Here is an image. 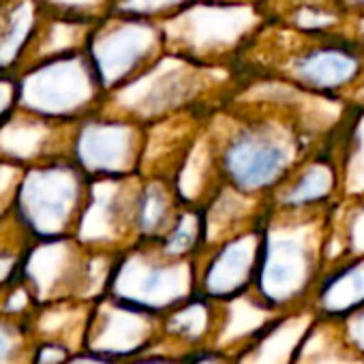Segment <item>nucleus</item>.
<instances>
[{"label":"nucleus","mask_w":364,"mask_h":364,"mask_svg":"<svg viewBox=\"0 0 364 364\" xmlns=\"http://www.w3.org/2000/svg\"><path fill=\"white\" fill-rule=\"evenodd\" d=\"M242 80H277L302 92L345 101L364 73V48L347 33L311 35L266 22L234 69Z\"/></svg>","instance_id":"f257e3e1"},{"label":"nucleus","mask_w":364,"mask_h":364,"mask_svg":"<svg viewBox=\"0 0 364 364\" xmlns=\"http://www.w3.org/2000/svg\"><path fill=\"white\" fill-rule=\"evenodd\" d=\"M328 232L330 206L283 210L266 204L253 287L279 311L309 304L326 272Z\"/></svg>","instance_id":"f03ea898"},{"label":"nucleus","mask_w":364,"mask_h":364,"mask_svg":"<svg viewBox=\"0 0 364 364\" xmlns=\"http://www.w3.org/2000/svg\"><path fill=\"white\" fill-rule=\"evenodd\" d=\"M236 90L238 77L232 69L204 67L167 52L137 80L112 92L103 109L148 127L193 109L215 112Z\"/></svg>","instance_id":"7ed1b4c3"},{"label":"nucleus","mask_w":364,"mask_h":364,"mask_svg":"<svg viewBox=\"0 0 364 364\" xmlns=\"http://www.w3.org/2000/svg\"><path fill=\"white\" fill-rule=\"evenodd\" d=\"M266 22L262 3L196 0L161 26L169 54L234 71Z\"/></svg>","instance_id":"20e7f679"},{"label":"nucleus","mask_w":364,"mask_h":364,"mask_svg":"<svg viewBox=\"0 0 364 364\" xmlns=\"http://www.w3.org/2000/svg\"><path fill=\"white\" fill-rule=\"evenodd\" d=\"M18 82L20 107L58 122H80L107 101L86 48L37 58Z\"/></svg>","instance_id":"39448f33"},{"label":"nucleus","mask_w":364,"mask_h":364,"mask_svg":"<svg viewBox=\"0 0 364 364\" xmlns=\"http://www.w3.org/2000/svg\"><path fill=\"white\" fill-rule=\"evenodd\" d=\"M92 191V178L71 156L37 163L16 193V210L41 238L77 236Z\"/></svg>","instance_id":"423d86ee"},{"label":"nucleus","mask_w":364,"mask_h":364,"mask_svg":"<svg viewBox=\"0 0 364 364\" xmlns=\"http://www.w3.org/2000/svg\"><path fill=\"white\" fill-rule=\"evenodd\" d=\"M107 289L118 300L165 315L198 294V264L167 255L156 240H139L116 255Z\"/></svg>","instance_id":"0eeeda50"},{"label":"nucleus","mask_w":364,"mask_h":364,"mask_svg":"<svg viewBox=\"0 0 364 364\" xmlns=\"http://www.w3.org/2000/svg\"><path fill=\"white\" fill-rule=\"evenodd\" d=\"M86 52L109 97L159 63L167 54V46L159 22L109 14L92 26Z\"/></svg>","instance_id":"6e6552de"},{"label":"nucleus","mask_w":364,"mask_h":364,"mask_svg":"<svg viewBox=\"0 0 364 364\" xmlns=\"http://www.w3.org/2000/svg\"><path fill=\"white\" fill-rule=\"evenodd\" d=\"M146 135V124L101 109L75 124L71 156L92 180L137 176Z\"/></svg>","instance_id":"1a4fd4ad"},{"label":"nucleus","mask_w":364,"mask_h":364,"mask_svg":"<svg viewBox=\"0 0 364 364\" xmlns=\"http://www.w3.org/2000/svg\"><path fill=\"white\" fill-rule=\"evenodd\" d=\"M139 182V173L92 180L90 200L75 236L84 247H114L120 253L137 242L135 204Z\"/></svg>","instance_id":"9d476101"},{"label":"nucleus","mask_w":364,"mask_h":364,"mask_svg":"<svg viewBox=\"0 0 364 364\" xmlns=\"http://www.w3.org/2000/svg\"><path fill=\"white\" fill-rule=\"evenodd\" d=\"M88 334L95 353L107 358L146 353L163 336V315L109 296L97 309Z\"/></svg>","instance_id":"9b49d317"},{"label":"nucleus","mask_w":364,"mask_h":364,"mask_svg":"<svg viewBox=\"0 0 364 364\" xmlns=\"http://www.w3.org/2000/svg\"><path fill=\"white\" fill-rule=\"evenodd\" d=\"M259 242L262 234L257 225L204 251L196 259L198 294L223 300L251 289L259 264Z\"/></svg>","instance_id":"f8f14e48"},{"label":"nucleus","mask_w":364,"mask_h":364,"mask_svg":"<svg viewBox=\"0 0 364 364\" xmlns=\"http://www.w3.org/2000/svg\"><path fill=\"white\" fill-rule=\"evenodd\" d=\"M338 198V165L330 150V144L326 141L315 152H311L270 193L268 204L283 210H311L332 206Z\"/></svg>","instance_id":"ddd939ff"},{"label":"nucleus","mask_w":364,"mask_h":364,"mask_svg":"<svg viewBox=\"0 0 364 364\" xmlns=\"http://www.w3.org/2000/svg\"><path fill=\"white\" fill-rule=\"evenodd\" d=\"M215 306L217 321L208 349H217L234 358L283 313L272 306L255 287L223 300H215Z\"/></svg>","instance_id":"4468645a"},{"label":"nucleus","mask_w":364,"mask_h":364,"mask_svg":"<svg viewBox=\"0 0 364 364\" xmlns=\"http://www.w3.org/2000/svg\"><path fill=\"white\" fill-rule=\"evenodd\" d=\"M317 315L319 313L311 302L283 311L236 355V364H294L296 353Z\"/></svg>","instance_id":"2eb2a0df"},{"label":"nucleus","mask_w":364,"mask_h":364,"mask_svg":"<svg viewBox=\"0 0 364 364\" xmlns=\"http://www.w3.org/2000/svg\"><path fill=\"white\" fill-rule=\"evenodd\" d=\"M266 18L274 24L311 33H345L351 14L341 0H262Z\"/></svg>","instance_id":"dca6fc26"},{"label":"nucleus","mask_w":364,"mask_h":364,"mask_svg":"<svg viewBox=\"0 0 364 364\" xmlns=\"http://www.w3.org/2000/svg\"><path fill=\"white\" fill-rule=\"evenodd\" d=\"M328 144L338 165L341 198L364 196V107L347 103Z\"/></svg>","instance_id":"f3484780"},{"label":"nucleus","mask_w":364,"mask_h":364,"mask_svg":"<svg viewBox=\"0 0 364 364\" xmlns=\"http://www.w3.org/2000/svg\"><path fill=\"white\" fill-rule=\"evenodd\" d=\"M311 304L319 315L343 317L364 304V257L343 259L326 268Z\"/></svg>","instance_id":"a211bd4d"},{"label":"nucleus","mask_w":364,"mask_h":364,"mask_svg":"<svg viewBox=\"0 0 364 364\" xmlns=\"http://www.w3.org/2000/svg\"><path fill=\"white\" fill-rule=\"evenodd\" d=\"M141 176V173H139ZM185 206L176 191L173 180L159 176H141L135 204V236L139 240H159L176 221Z\"/></svg>","instance_id":"6ab92c4d"},{"label":"nucleus","mask_w":364,"mask_h":364,"mask_svg":"<svg viewBox=\"0 0 364 364\" xmlns=\"http://www.w3.org/2000/svg\"><path fill=\"white\" fill-rule=\"evenodd\" d=\"M176 191L182 200V204L191 206H206L217 191L223 187V180L217 165L215 146L208 133V124L189 150L185 163L180 165L176 178H173Z\"/></svg>","instance_id":"aec40b11"},{"label":"nucleus","mask_w":364,"mask_h":364,"mask_svg":"<svg viewBox=\"0 0 364 364\" xmlns=\"http://www.w3.org/2000/svg\"><path fill=\"white\" fill-rule=\"evenodd\" d=\"M294 364H364V353L349 343L338 317L317 315Z\"/></svg>","instance_id":"412c9836"},{"label":"nucleus","mask_w":364,"mask_h":364,"mask_svg":"<svg viewBox=\"0 0 364 364\" xmlns=\"http://www.w3.org/2000/svg\"><path fill=\"white\" fill-rule=\"evenodd\" d=\"M351 257H364V196L338 198L330 206L326 268Z\"/></svg>","instance_id":"4be33fe9"},{"label":"nucleus","mask_w":364,"mask_h":364,"mask_svg":"<svg viewBox=\"0 0 364 364\" xmlns=\"http://www.w3.org/2000/svg\"><path fill=\"white\" fill-rule=\"evenodd\" d=\"M156 242L171 257L198 259L200 253L204 251V242H206L204 208L185 204L180 208V213H178L176 221L171 223V228Z\"/></svg>","instance_id":"5701e85b"},{"label":"nucleus","mask_w":364,"mask_h":364,"mask_svg":"<svg viewBox=\"0 0 364 364\" xmlns=\"http://www.w3.org/2000/svg\"><path fill=\"white\" fill-rule=\"evenodd\" d=\"M43 14L95 26L114 11V0H37Z\"/></svg>","instance_id":"b1692460"},{"label":"nucleus","mask_w":364,"mask_h":364,"mask_svg":"<svg viewBox=\"0 0 364 364\" xmlns=\"http://www.w3.org/2000/svg\"><path fill=\"white\" fill-rule=\"evenodd\" d=\"M196 0H114V11L120 16L152 20V22H165L187 9Z\"/></svg>","instance_id":"393cba45"},{"label":"nucleus","mask_w":364,"mask_h":364,"mask_svg":"<svg viewBox=\"0 0 364 364\" xmlns=\"http://www.w3.org/2000/svg\"><path fill=\"white\" fill-rule=\"evenodd\" d=\"M341 319V326L345 330V336L349 338V343L364 353V304L353 309L351 313L338 317Z\"/></svg>","instance_id":"a878e982"},{"label":"nucleus","mask_w":364,"mask_h":364,"mask_svg":"<svg viewBox=\"0 0 364 364\" xmlns=\"http://www.w3.org/2000/svg\"><path fill=\"white\" fill-rule=\"evenodd\" d=\"M189 364H236V358L217 349H202L189 358Z\"/></svg>","instance_id":"bb28decb"},{"label":"nucleus","mask_w":364,"mask_h":364,"mask_svg":"<svg viewBox=\"0 0 364 364\" xmlns=\"http://www.w3.org/2000/svg\"><path fill=\"white\" fill-rule=\"evenodd\" d=\"M133 364H189V358H178L167 353H146L137 358Z\"/></svg>","instance_id":"cd10ccee"},{"label":"nucleus","mask_w":364,"mask_h":364,"mask_svg":"<svg viewBox=\"0 0 364 364\" xmlns=\"http://www.w3.org/2000/svg\"><path fill=\"white\" fill-rule=\"evenodd\" d=\"M67 358V351L63 347H54V345H48L39 351L37 355V364H60L63 360Z\"/></svg>","instance_id":"c85d7f7f"},{"label":"nucleus","mask_w":364,"mask_h":364,"mask_svg":"<svg viewBox=\"0 0 364 364\" xmlns=\"http://www.w3.org/2000/svg\"><path fill=\"white\" fill-rule=\"evenodd\" d=\"M345 33H347L351 39H355V41L364 48V14L351 16V20H349V24H347Z\"/></svg>","instance_id":"c756f323"},{"label":"nucleus","mask_w":364,"mask_h":364,"mask_svg":"<svg viewBox=\"0 0 364 364\" xmlns=\"http://www.w3.org/2000/svg\"><path fill=\"white\" fill-rule=\"evenodd\" d=\"M345 103H349V105H358V107H364V73H362V77L358 80V84L353 86V90L347 95Z\"/></svg>","instance_id":"7c9ffc66"},{"label":"nucleus","mask_w":364,"mask_h":364,"mask_svg":"<svg viewBox=\"0 0 364 364\" xmlns=\"http://www.w3.org/2000/svg\"><path fill=\"white\" fill-rule=\"evenodd\" d=\"M69 364H116L112 358L107 355H101V353H92V355H80V358H73Z\"/></svg>","instance_id":"2f4dec72"},{"label":"nucleus","mask_w":364,"mask_h":364,"mask_svg":"<svg viewBox=\"0 0 364 364\" xmlns=\"http://www.w3.org/2000/svg\"><path fill=\"white\" fill-rule=\"evenodd\" d=\"M11 353V334L0 326V364H3Z\"/></svg>","instance_id":"473e14b6"},{"label":"nucleus","mask_w":364,"mask_h":364,"mask_svg":"<svg viewBox=\"0 0 364 364\" xmlns=\"http://www.w3.org/2000/svg\"><path fill=\"white\" fill-rule=\"evenodd\" d=\"M345 5V9L351 14V16H358V14H364V0H341Z\"/></svg>","instance_id":"72a5a7b5"},{"label":"nucleus","mask_w":364,"mask_h":364,"mask_svg":"<svg viewBox=\"0 0 364 364\" xmlns=\"http://www.w3.org/2000/svg\"><path fill=\"white\" fill-rule=\"evenodd\" d=\"M221 3H262V0H221Z\"/></svg>","instance_id":"f704fd0d"}]
</instances>
